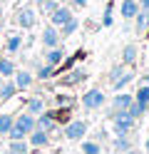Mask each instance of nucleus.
I'll return each instance as SVG.
<instances>
[{
	"mask_svg": "<svg viewBox=\"0 0 149 154\" xmlns=\"http://www.w3.org/2000/svg\"><path fill=\"white\" fill-rule=\"evenodd\" d=\"M134 60H137V47L134 45H127L124 50H122V62L124 65H132Z\"/></svg>",
	"mask_w": 149,
	"mask_h": 154,
	"instance_id": "19",
	"label": "nucleus"
},
{
	"mask_svg": "<svg viewBox=\"0 0 149 154\" xmlns=\"http://www.w3.org/2000/svg\"><path fill=\"white\" fill-rule=\"evenodd\" d=\"M0 75L3 77H13L15 75V65L10 57H0Z\"/></svg>",
	"mask_w": 149,
	"mask_h": 154,
	"instance_id": "18",
	"label": "nucleus"
},
{
	"mask_svg": "<svg viewBox=\"0 0 149 154\" xmlns=\"http://www.w3.org/2000/svg\"><path fill=\"white\" fill-rule=\"evenodd\" d=\"M129 154H134V152H129Z\"/></svg>",
	"mask_w": 149,
	"mask_h": 154,
	"instance_id": "38",
	"label": "nucleus"
},
{
	"mask_svg": "<svg viewBox=\"0 0 149 154\" xmlns=\"http://www.w3.org/2000/svg\"><path fill=\"white\" fill-rule=\"evenodd\" d=\"M147 149H149V142H147Z\"/></svg>",
	"mask_w": 149,
	"mask_h": 154,
	"instance_id": "36",
	"label": "nucleus"
},
{
	"mask_svg": "<svg viewBox=\"0 0 149 154\" xmlns=\"http://www.w3.org/2000/svg\"><path fill=\"white\" fill-rule=\"evenodd\" d=\"M132 127H134V117H129L127 112H114V132L117 134H124L127 132H132Z\"/></svg>",
	"mask_w": 149,
	"mask_h": 154,
	"instance_id": "2",
	"label": "nucleus"
},
{
	"mask_svg": "<svg viewBox=\"0 0 149 154\" xmlns=\"http://www.w3.org/2000/svg\"><path fill=\"white\" fill-rule=\"evenodd\" d=\"M40 8H42L45 15H50V13H55L57 8H60V3H57V0H42V3H40Z\"/></svg>",
	"mask_w": 149,
	"mask_h": 154,
	"instance_id": "27",
	"label": "nucleus"
},
{
	"mask_svg": "<svg viewBox=\"0 0 149 154\" xmlns=\"http://www.w3.org/2000/svg\"><path fill=\"white\" fill-rule=\"evenodd\" d=\"M10 154H27L25 139H10Z\"/></svg>",
	"mask_w": 149,
	"mask_h": 154,
	"instance_id": "20",
	"label": "nucleus"
},
{
	"mask_svg": "<svg viewBox=\"0 0 149 154\" xmlns=\"http://www.w3.org/2000/svg\"><path fill=\"white\" fill-rule=\"evenodd\" d=\"M27 137H30V144H33V147H45V144L50 142L47 132H45V129H37V127H35L33 132H30Z\"/></svg>",
	"mask_w": 149,
	"mask_h": 154,
	"instance_id": "10",
	"label": "nucleus"
},
{
	"mask_svg": "<svg viewBox=\"0 0 149 154\" xmlns=\"http://www.w3.org/2000/svg\"><path fill=\"white\" fill-rule=\"evenodd\" d=\"M147 32H149V30H147Z\"/></svg>",
	"mask_w": 149,
	"mask_h": 154,
	"instance_id": "39",
	"label": "nucleus"
},
{
	"mask_svg": "<svg viewBox=\"0 0 149 154\" xmlns=\"http://www.w3.org/2000/svg\"><path fill=\"white\" fill-rule=\"evenodd\" d=\"M132 20H134V27H137L139 35L149 30V10H139V13L132 17Z\"/></svg>",
	"mask_w": 149,
	"mask_h": 154,
	"instance_id": "9",
	"label": "nucleus"
},
{
	"mask_svg": "<svg viewBox=\"0 0 149 154\" xmlns=\"http://www.w3.org/2000/svg\"><path fill=\"white\" fill-rule=\"evenodd\" d=\"M139 3V10H149V0H137Z\"/></svg>",
	"mask_w": 149,
	"mask_h": 154,
	"instance_id": "32",
	"label": "nucleus"
},
{
	"mask_svg": "<svg viewBox=\"0 0 149 154\" xmlns=\"http://www.w3.org/2000/svg\"><path fill=\"white\" fill-rule=\"evenodd\" d=\"M114 152H129V142L122 137V134L114 139Z\"/></svg>",
	"mask_w": 149,
	"mask_h": 154,
	"instance_id": "29",
	"label": "nucleus"
},
{
	"mask_svg": "<svg viewBox=\"0 0 149 154\" xmlns=\"http://www.w3.org/2000/svg\"><path fill=\"white\" fill-rule=\"evenodd\" d=\"M17 92V87H15V82H0V102H5V100H10L13 94Z\"/></svg>",
	"mask_w": 149,
	"mask_h": 154,
	"instance_id": "16",
	"label": "nucleus"
},
{
	"mask_svg": "<svg viewBox=\"0 0 149 154\" xmlns=\"http://www.w3.org/2000/svg\"><path fill=\"white\" fill-rule=\"evenodd\" d=\"M20 45H23V37H20V35H13V37H8V52H17L20 50Z\"/></svg>",
	"mask_w": 149,
	"mask_h": 154,
	"instance_id": "25",
	"label": "nucleus"
},
{
	"mask_svg": "<svg viewBox=\"0 0 149 154\" xmlns=\"http://www.w3.org/2000/svg\"><path fill=\"white\" fill-rule=\"evenodd\" d=\"M85 77H87V75H85L82 70H75L72 75H67V77H65V80H62V82H65V85H77V82H82V80H85Z\"/></svg>",
	"mask_w": 149,
	"mask_h": 154,
	"instance_id": "24",
	"label": "nucleus"
},
{
	"mask_svg": "<svg viewBox=\"0 0 149 154\" xmlns=\"http://www.w3.org/2000/svg\"><path fill=\"white\" fill-rule=\"evenodd\" d=\"M35 127H37V129H45V132H52V129H55V117L45 112L40 119H35Z\"/></svg>",
	"mask_w": 149,
	"mask_h": 154,
	"instance_id": "15",
	"label": "nucleus"
},
{
	"mask_svg": "<svg viewBox=\"0 0 149 154\" xmlns=\"http://www.w3.org/2000/svg\"><path fill=\"white\" fill-rule=\"evenodd\" d=\"M42 45L45 47H57L60 45V30L55 25H47L42 30Z\"/></svg>",
	"mask_w": 149,
	"mask_h": 154,
	"instance_id": "7",
	"label": "nucleus"
},
{
	"mask_svg": "<svg viewBox=\"0 0 149 154\" xmlns=\"http://www.w3.org/2000/svg\"><path fill=\"white\" fill-rule=\"evenodd\" d=\"M0 82H3V75H0Z\"/></svg>",
	"mask_w": 149,
	"mask_h": 154,
	"instance_id": "35",
	"label": "nucleus"
},
{
	"mask_svg": "<svg viewBox=\"0 0 149 154\" xmlns=\"http://www.w3.org/2000/svg\"><path fill=\"white\" fill-rule=\"evenodd\" d=\"M42 107H45V104H42L40 97H33V100L27 102V112L30 114H42Z\"/></svg>",
	"mask_w": 149,
	"mask_h": 154,
	"instance_id": "22",
	"label": "nucleus"
},
{
	"mask_svg": "<svg viewBox=\"0 0 149 154\" xmlns=\"http://www.w3.org/2000/svg\"><path fill=\"white\" fill-rule=\"evenodd\" d=\"M13 114H0V134H8L10 127H13Z\"/></svg>",
	"mask_w": 149,
	"mask_h": 154,
	"instance_id": "23",
	"label": "nucleus"
},
{
	"mask_svg": "<svg viewBox=\"0 0 149 154\" xmlns=\"http://www.w3.org/2000/svg\"><path fill=\"white\" fill-rule=\"evenodd\" d=\"M102 25H104V27H109V25H112V10H109V8L104 10V17H102Z\"/></svg>",
	"mask_w": 149,
	"mask_h": 154,
	"instance_id": "30",
	"label": "nucleus"
},
{
	"mask_svg": "<svg viewBox=\"0 0 149 154\" xmlns=\"http://www.w3.org/2000/svg\"><path fill=\"white\" fill-rule=\"evenodd\" d=\"M132 104V97L129 94H124V92H119L117 97L112 100V107H114V112H127V107Z\"/></svg>",
	"mask_w": 149,
	"mask_h": 154,
	"instance_id": "13",
	"label": "nucleus"
},
{
	"mask_svg": "<svg viewBox=\"0 0 149 154\" xmlns=\"http://www.w3.org/2000/svg\"><path fill=\"white\" fill-rule=\"evenodd\" d=\"M35 23H37V15H35L33 8H23V10L17 13V25H20V27L30 30V27H35Z\"/></svg>",
	"mask_w": 149,
	"mask_h": 154,
	"instance_id": "5",
	"label": "nucleus"
},
{
	"mask_svg": "<svg viewBox=\"0 0 149 154\" xmlns=\"http://www.w3.org/2000/svg\"><path fill=\"white\" fill-rule=\"evenodd\" d=\"M134 102H139V104H142V109H144V112L149 109V85H144V87H139V92H137Z\"/></svg>",
	"mask_w": 149,
	"mask_h": 154,
	"instance_id": "17",
	"label": "nucleus"
},
{
	"mask_svg": "<svg viewBox=\"0 0 149 154\" xmlns=\"http://www.w3.org/2000/svg\"><path fill=\"white\" fill-rule=\"evenodd\" d=\"M72 3H75L77 8H82V5H87V3H89V0H72Z\"/></svg>",
	"mask_w": 149,
	"mask_h": 154,
	"instance_id": "33",
	"label": "nucleus"
},
{
	"mask_svg": "<svg viewBox=\"0 0 149 154\" xmlns=\"http://www.w3.org/2000/svg\"><path fill=\"white\" fill-rule=\"evenodd\" d=\"M77 27H79V20L72 15L70 20L65 23V25H60L57 30H60V37H67V35H72V32H77Z\"/></svg>",
	"mask_w": 149,
	"mask_h": 154,
	"instance_id": "14",
	"label": "nucleus"
},
{
	"mask_svg": "<svg viewBox=\"0 0 149 154\" xmlns=\"http://www.w3.org/2000/svg\"><path fill=\"white\" fill-rule=\"evenodd\" d=\"M57 3H62V0H57Z\"/></svg>",
	"mask_w": 149,
	"mask_h": 154,
	"instance_id": "37",
	"label": "nucleus"
},
{
	"mask_svg": "<svg viewBox=\"0 0 149 154\" xmlns=\"http://www.w3.org/2000/svg\"><path fill=\"white\" fill-rule=\"evenodd\" d=\"M35 3H42V0H35Z\"/></svg>",
	"mask_w": 149,
	"mask_h": 154,
	"instance_id": "34",
	"label": "nucleus"
},
{
	"mask_svg": "<svg viewBox=\"0 0 149 154\" xmlns=\"http://www.w3.org/2000/svg\"><path fill=\"white\" fill-rule=\"evenodd\" d=\"M85 132H87V122L77 119V122H70L67 127H65V137L75 142V139H82V137H85Z\"/></svg>",
	"mask_w": 149,
	"mask_h": 154,
	"instance_id": "4",
	"label": "nucleus"
},
{
	"mask_svg": "<svg viewBox=\"0 0 149 154\" xmlns=\"http://www.w3.org/2000/svg\"><path fill=\"white\" fill-rule=\"evenodd\" d=\"M132 80H134V75H132V72H122V75H119V77H117V80H114L112 85H114V90H122L124 85H129Z\"/></svg>",
	"mask_w": 149,
	"mask_h": 154,
	"instance_id": "21",
	"label": "nucleus"
},
{
	"mask_svg": "<svg viewBox=\"0 0 149 154\" xmlns=\"http://www.w3.org/2000/svg\"><path fill=\"white\" fill-rule=\"evenodd\" d=\"M82 152H85V154H102V149H99L97 142H85V144H82Z\"/></svg>",
	"mask_w": 149,
	"mask_h": 154,
	"instance_id": "28",
	"label": "nucleus"
},
{
	"mask_svg": "<svg viewBox=\"0 0 149 154\" xmlns=\"http://www.w3.org/2000/svg\"><path fill=\"white\" fill-rule=\"evenodd\" d=\"M62 60H65V50H62V47H47V52H45V62L47 65L57 67Z\"/></svg>",
	"mask_w": 149,
	"mask_h": 154,
	"instance_id": "8",
	"label": "nucleus"
},
{
	"mask_svg": "<svg viewBox=\"0 0 149 154\" xmlns=\"http://www.w3.org/2000/svg\"><path fill=\"white\" fill-rule=\"evenodd\" d=\"M70 17H72V10H70V8H65V5H60L55 13H50V25L60 27V25H65Z\"/></svg>",
	"mask_w": 149,
	"mask_h": 154,
	"instance_id": "6",
	"label": "nucleus"
},
{
	"mask_svg": "<svg viewBox=\"0 0 149 154\" xmlns=\"http://www.w3.org/2000/svg\"><path fill=\"white\" fill-rule=\"evenodd\" d=\"M30 85H33V75L25 72V70H20V72L15 70V87L17 90H27Z\"/></svg>",
	"mask_w": 149,
	"mask_h": 154,
	"instance_id": "11",
	"label": "nucleus"
},
{
	"mask_svg": "<svg viewBox=\"0 0 149 154\" xmlns=\"http://www.w3.org/2000/svg\"><path fill=\"white\" fill-rule=\"evenodd\" d=\"M102 104H104V92H99V90L85 92V97H82V107L85 109H99Z\"/></svg>",
	"mask_w": 149,
	"mask_h": 154,
	"instance_id": "3",
	"label": "nucleus"
},
{
	"mask_svg": "<svg viewBox=\"0 0 149 154\" xmlns=\"http://www.w3.org/2000/svg\"><path fill=\"white\" fill-rule=\"evenodd\" d=\"M35 129V114H20V117L13 122V127H10V139H25L30 132Z\"/></svg>",
	"mask_w": 149,
	"mask_h": 154,
	"instance_id": "1",
	"label": "nucleus"
},
{
	"mask_svg": "<svg viewBox=\"0 0 149 154\" xmlns=\"http://www.w3.org/2000/svg\"><path fill=\"white\" fill-rule=\"evenodd\" d=\"M52 75H55V67H52V65H47V62L37 70V77H40V80H50Z\"/></svg>",
	"mask_w": 149,
	"mask_h": 154,
	"instance_id": "26",
	"label": "nucleus"
},
{
	"mask_svg": "<svg viewBox=\"0 0 149 154\" xmlns=\"http://www.w3.org/2000/svg\"><path fill=\"white\" fill-rule=\"evenodd\" d=\"M137 13H139V3H137V0H122V17L132 20Z\"/></svg>",
	"mask_w": 149,
	"mask_h": 154,
	"instance_id": "12",
	"label": "nucleus"
},
{
	"mask_svg": "<svg viewBox=\"0 0 149 154\" xmlns=\"http://www.w3.org/2000/svg\"><path fill=\"white\" fill-rule=\"evenodd\" d=\"M122 72H124V70H122V67H114V70H112V75H109V77H112V82H114V80H117V77H119V75H122Z\"/></svg>",
	"mask_w": 149,
	"mask_h": 154,
	"instance_id": "31",
	"label": "nucleus"
}]
</instances>
